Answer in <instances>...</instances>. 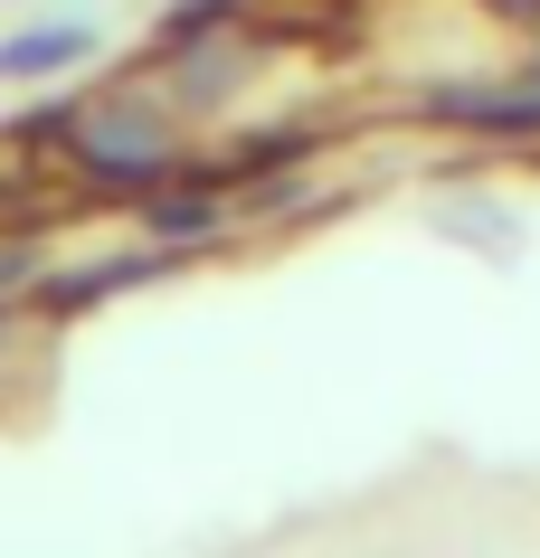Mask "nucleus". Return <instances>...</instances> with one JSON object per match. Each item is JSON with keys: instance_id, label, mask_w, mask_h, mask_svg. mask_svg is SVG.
I'll list each match as a JSON object with an SVG mask.
<instances>
[{"instance_id": "nucleus-1", "label": "nucleus", "mask_w": 540, "mask_h": 558, "mask_svg": "<svg viewBox=\"0 0 540 558\" xmlns=\"http://www.w3.org/2000/svg\"><path fill=\"white\" fill-rule=\"evenodd\" d=\"M67 151H76L86 171H105V180H161L180 161V133L152 114L143 86H133V95H105V105H86V114L67 123Z\"/></svg>"}, {"instance_id": "nucleus-2", "label": "nucleus", "mask_w": 540, "mask_h": 558, "mask_svg": "<svg viewBox=\"0 0 540 558\" xmlns=\"http://www.w3.org/2000/svg\"><path fill=\"white\" fill-rule=\"evenodd\" d=\"M95 48V29L86 20H48V29H29V38H10L0 48V76H38V66H76Z\"/></svg>"}]
</instances>
